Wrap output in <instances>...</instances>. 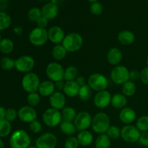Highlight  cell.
Here are the masks:
<instances>
[{
	"label": "cell",
	"mask_w": 148,
	"mask_h": 148,
	"mask_svg": "<svg viewBox=\"0 0 148 148\" xmlns=\"http://www.w3.org/2000/svg\"><path fill=\"white\" fill-rule=\"evenodd\" d=\"M49 40L48 30L44 28L36 27L30 31L29 34V40L35 46H42L46 44Z\"/></svg>",
	"instance_id": "ba28073f"
},
{
	"label": "cell",
	"mask_w": 148,
	"mask_h": 148,
	"mask_svg": "<svg viewBox=\"0 0 148 148\" xmlns=\"http://www.w3.org/2000/svg\"><path fill=\"white\" fill-rule=\"evenodd\" d=\"M0 148H4V142L2 141V140L1 138H0Z\"/></svg>",
	"instance_id": "11a10c76"
},
{
	"label": "cell",
	"mask_w": 148,
	"mask_h": 148,
	"mask_svg": "<svg viewBox=\"0 0 148 148\" xmlns=\"http://www.w3.org/2000/svg\"><path fill=\"white\" fill-rule=\"evenodd\" d=\"M49 40L55 44L62 43L65 37L64 32L62 27L59 26H52L48 30Z\"/></svg>",
	"instance_id": "e0dca14e"
},
{
	"label": "cell",
	"mask_w": 148,
	"mask_h": 148,
	"mask_svg": "<svg viewBox=\"0 0 148 148\" xmlns=\"http://www.w3.org/2000/svg\"><path fill=\"white\" fill-rule=\"evenodd\" d=\"M79 76L78 75V69L75 66H69L64 69V80L74 81Z\"/></svg>",
	"instance_id": "1f68e13d"
},
{
	"label": "cell",
	"mask_w": 148,
	"mask_h": 148,
	"mask_svg": "<svg viewBox=\"0 0 148 148\" xmlns=\"http://www.w3.org/2000/svg\"><path fill=\"white\" fill-rule=\"evenodd\" d=\"M40 84V78L38 75L34 72L26 73L22 79L23 89L27 93L37 92L38 91Z\"/></svg>",
	"instance_id": "277c9868"
},
{
	"label": "cell",
	"mask_w": 148,
	"mask_h": 148,
	"mask_svg": "<svg viewBox=\"0 0 148 148\" xmlns=\"http://www.w3.org/2000/svg\"><path fill=\"white\" fill-rule=\"evenodd\" d=\"M56 90L55 83L51 80H45L40 82L38 88V92L40 95L44 97H50Z\"/></svg>",
	"instance_id": "44dd1931"
},
{
	"label": "cell",
	"mask_w": 148,
	"mask_h": 148,
	"mask_svg": "<svg viewBox=\"0 0 148 148\" xmlns=\"http://www.w3.org/2000/svg\"><path fill=\"white\" fill-rule=\"evenodd\" d=\"M92 120V118L89 113L87 111H81L77 114L74 124L78 131H84L91 127Z\"/></svg>",
	"instance_id": "7c38bea8"
},
{
	"label": "cell",
	"mask_w": 148,
	"mask_h": 148,
	"mask_svg": "<svg viewBox=\"0 0 148 148\" xmlns=\"http://www.w3.org/2000/svg\"><path fill=\"white\" fill-rule=\"evenodd\" d=\"M106 134L111 140H117L121 137V130L117 126H110Z\"/></svg>",
	"instance_id": "ab89813d"
},
{
	"label": "cell",
	"mask_w": 148,
	"mask_h": 148,
	"mask_svg": "<svg viewBox=\"0 0 148 148\" xmlns=\"http://www.w3.org/2000/svg\"><path fill=\"white\" fill-rule=\"evenodd\" d=\"M12 130L11 122L5 119H0V138L6 137L10 134Z\"/></svg>",
	"instance_id": "d6a6232c"
},
{
	"label": "cell",
	"mask_w": 148,
	"mask_h": 148,
	"mask_svg": "<svg viewBox=\"0 0 148 148\" xmlns=\"http://www.w3.org/2000/svg\"><path fill=\"white\" fill-rule=\"evenodd\" d=\"M8 7V0H0V12H4Z\"/></svg>",
	"instance_id": "f907efd6"
},
{
	"label": "cell",
	"mask_w": 148,
	"mask_h": 148,
	"mask_svg": "<svg viewBox=\"0 0 148 148\" xmlns=\"http://www.w3.org/2000/svg\"><path fill=\"white\" fill-rule=\"evenodd\" d=\"M18 117L21 121L30 124L37 119V113L33 107L25 106L21 107L18 111Z\"/></svg>",
	"instance_id": "5bb4252c"
},
{
	"label": "cell",
	"mask_w": 148,
	"mask_h": 148,
	"mask_svg": "<svg viewBox=\"0 0 148 148\" xmlns=\"http://www.w3.org/2000/svg\"><path fill=\"white\" fill-rule=\"evenodd\" d=\"M5 111L6 109L3 106H0V119H4V116H5Z\"/></svg>",
	"instance_id": "db71d44e"
},
{
	"label": "cell",
	"mask_w": 148,
	"mask_h": 148,
	"mask_svg": "<svg viewBox=\"0 0 148 148\" xmlns=\"http://www.w3.org/2000/svg\"><path fill=\"white\" fill-rule=\"evenodd\" d=\"M17 116H18V113L14 108H9L6 109L5 116H4V119L6 120H7L10 122H12L15 120Z\"/></svg>",
	"instance_id": "60d3db41"
},
{
	"label": "cell",
	"mask_w": 148,
	"mask_h": 148,
	"mask_svg": "<svg viewBox=\"0 0 148 148\" xmlns=\"http://www.w3.org/2000/svg\"><path fill=\"white\" fill-rule=\"evenodd\" d=\"M88 1L91 3H93V2H97V1H98V0H88Z\"/></svg>",
	"instance_id": "9f6ffc18"
},
{
	"label": "cell",
	"mask_w": 148,
	"mask_h": 148,
	"mask_svg": "<svg viewBox=\"0 0 148 148\" xmlns=\"http://www.w3.org/2000/svg\"><path fill=\"white\" fill-rule=\"evenodd\" d=\"M146 63H147V66H148V56H147V59H146Z\"/></svg>",
	"instance_id": "680465c9"
},
{
	"label": "cell",
	"mask_w": 148,
	"mask_h": 148,
	"mask_svg": "<svg viewBox=\"0 0 148 148\" xmlns=\"http://www.w3.org/2000/svg\"><path fill=\"white\" fill-rule=\"evenodd\" d=\"M35 66V60L32 56L28 55L21 56L15 60V68L18 72L22 73H28Z\"/></svg>",
	"instance_id": "8fae6325"
},
{
	"label": "cell",
	"mask_w": 148,
	"mask_h": 148,
	"mask_svg": "<svg viewBox=\"0 0 148 148\" xmlns=\"http://www.w3.org/2000/svg\"><path fill=\"white\" fill-rule=\"evenodd\" d=\"M92 95V90L91 89L90 87L87 84V85H84V86L81 87L79 88V94H78V96H79V99L82 100L83 101H89L91 98Z\"/></svg>",
	"instance_id": "836d02e7"
},
{
	"label": "cell",
	"mask_w": 148,
	"mask_h": 148,
	"mask_svg": "<svg viewBox=\"0 0 148 148\" xmlns=\"http://www.w3.org/2000/svg\"><path fill=\"white\" fill-rule=\"evenodd\" d=\"M141 132L136 126L126 125L121 130V137L123 140L129 143H134L139 141Z\"/></svg>",
	"instance_id": "30bf717a"
},
{
	"label": "cell",
	"mask_w": 148,
	"mask_h": 148,
	"mask_svg": "<svg viewBox=\"0 0 148 148\" xmlns=\"http://www.w3.org/2000/svg\"><path fill=\"white\" fill-rule=\"evenodd\" d=\"M79 88H80V87L77 84L75 80L66 81V82H65L63 92L68 97L74 98V97H76L78 95Z\"/></svg>",
	"instance_id": "7402d4cb"
},
{
	"label": "cell",
	"mask_w": 148,
	"mask_h": 148,
	"mask_svg": "<svg viewBox=\"0 0 148 148\" xmlns=\"http://www.w3.org/2000/svg\"><path fill=\"white\" fill-rule=\"evenodd\" d=\"M42 16L48 20L56 18L59 13V7L57 4L53 2H49L43 5L41 9Z\"/></svg>",
	"instance_id": "d6986e66"
},
{
	"label": "cell",
	"mask_w": 148,
	"mask_h": 148,
	"mask_svg": "<svg viewBox=\"0 0 148 148\" xmlns=\"http://www.w3.org/2000/svg\"><path fill=\"white\" fill-rule=\"evenodd\" d=\"M13 31H14V33H15L17 36H20L23 34V27H20V26H15V27H14V29H13Z\"/></svg>",
	"instance_id": "f5cc1de1"
},
{
	"label": "cell",
	"mask_w": 148,
	"mask_h": 148,
	"mask_svg": "<svg viewBox=\"0 0 148 148\" xmlns=\"http://www.w3.org/2000/svg\"><path fill=\"white\" fill-rule=\"evenodd\" d=\"M138 79H140V72L139 71L135 69L130 71V80L134 82Z\"/></svg>",
	"instance_id": "c3c4849f"
},
{
	"label": "cell",
	"mask_w": 148,
	"mask_h": 148,
	"mask_svg": "<svg viewBox=\"0 0 148 148\" xmlns=\"http://www.w3.org/2000/svg\"><path fill=\"white\" fill-rule=\"evenodd\" d=\"M2 40V38H1V33H0V42H1V40Z\"/></svg>",
	"instance_id": "91938a15"
},
{
	"label": "cell",
	"mask_w": 148,
	"mask_h": 148,
	"mask_svg": "<svg viewBox=\"0 0 148 148\" xmlns=\"http://www.w3.org/2000/svg\"><path fill=\"white\" fill-rule=\"evenodd\" d=\"M46 76L49 80L53 82L64 80V69L62 64L57 62H51L47 65L46 69Z\"/></svg>",
	"instance_id": "52a82bcc"
},
{
	"label": "cell",
	"mask_w": 148,
	"mask_h": 148,
	"mask_svg": "<svg viewBox=\"0 0 148 148\" xmlns=\"http://www.w3.org/2000/svg\"><path fill=\"white\" fill-rule=\"evenodd\" d=\"M119 42L124 46H129L133 43L135 40V36L130 30H121L117 36Z\"/></svg>",
	"instance_id": "603a6c76"
},
{
	"label": "cell",
	"mask_w": 148,
	"mask_h": 148,
	"mask_svg": "<svg viewBox=\"0 0 148 148\" xmlns=\"http://www.w3.org/2000/svg\"><path fill=\"white\" fill-rule=\"evenodd\" d=\"M27 102L31 107H36L39 105L40 102V95L38 92H31L28 93L27 97Z\"/></svg>",
	"instance_id": "f35d334b"
},
{
	"label": "cell",
	"mask_w": 148,
	"mask_h": 148,
	"mask_svg": "<svg viewBox=\"0 0 148 148\" xmlns=\"http://www.w3.org/2000/svg\"><path fill=\"white\" fill-rule=\"evenodd\" d=\"M29 126H30V131L34 134H38L42 130V124L37 119L30 123Z\"/></svg>",
	"instance_id": "ee69618b"
},
{
	"label": "cell",
	"mask_w": 148,
	"mask_h": 148,
	"mask_svg": "<svg viewBox=\"0 0 148 148\" xmlns=\"http://www.w3.org/2000/svg\"><path fill=\"white\" fill-rule=\"evenodd\" d=\"M77 139L80 145L87 147L92 144L93 141V135L88 130H84V131L79 132V134H77Z\"/></svg>",
	"instance_id": "d4e9b609"
},
{
	"label": "cell",
	"mask_w": 148,
	"mask_h": 148,
	"mask_svg": "<svg viewBox=\"0 0 148 148\" xmlns=\"http://www.w3.org/2000/svg\"><path fill=\"white\" fill-rule=\"evenodd\" d=\"M88 85L91 89L96 92L105 90L108 88V79L101 73H94L90 75L88 79Z\"/></svg>",
	"instance_id": "8992f818"
},
{
	"label": "cell",
	"mask_w": 148,
	"mask_h": 148,
	"mask_svg": "<svg viewBox=\"0 0 148 148\" xmlns=\"http://www.w3.org/2000/svg\"><path fill=\"white\" fill-rule=\"evenodd\" d=\"M57 145V138L52 133L47 132L41 134L36 141L37 148H55Z\"/></svg>",
	"instance_id": "4fadbf2b"
},
{
	"label": "cell",
	"mask_w": 148,
	"mask_h": 148,
	"mask_svg": "<svg viewBox=\"0 0 148 148\" xmlns=\"http://www.w3.org/2000/svg\"><path fill=\"white\" fill-rule=\"evenodd\" d=\"M136 90H137V88H136L135 83L131 80L127 81V82L123 84L121 87L122 94H124L127 97L133 96L135 94Z\"/></svg>",
	"instance_id": "f1b7e54d"
},
{
	"label": "cell",
	"mask_w": 148,
	"mask_h": 148,
	"mask_svg": "<svg viewBox=\"0 0 148 148\" xmlns=\"http://www.w3.org/2000/svg\"><path fill=\"white\" fill-rule=\"evenodd\" d=\"M36 23H37V27H40V28L46 29V27H47L48 25V23H49V20L46 19V17L42 16V17L38 20Z\"/></svg>",
	"instance_id": "7dc6e473"
},
{
	"label": "cell",
	"mask_w": 148,
	"mask_h": 148,
	"mask_svg": "<svg viewBox=\"0 0 148 148\" xmlns=\"http://www.w3.org/2000/svg\"><path fill=\"white\" fill-rule=\"evenodd\" d=\"M60 130L63 134L66 135H72L77 131L74 122L62 121L60 124Z\"/></svg>",
	"instance_id": "83f0119b"
},
{
	"label": "cell",
	"mask_w": 148,
	"mask_h": 148,
	"mask_svg": "<svg viewBox=\"0 0 148 148\" xmlns=\"http://www.w3.org/2000/svg\"><path fill=\"white\" fill-rule=\"evenodd\" d=\"M27 148H37V147H36V146H35V147H34V146H30V147H27Z\"/></svg>",
	"instance_id": "6f0895ef"
},
{
	"label": "cell",
	"mask_w": 148,
	"mask_h": 148,
	"mask_svg": "<svg viewBox=\"0 0 148 148\" xmlns=\"http://www.w3.org/2000/svg\"><path fill=\"white\" fill-rule=\"evenodd\" d=\"M95 145L96 148H109L111 146V139L106 134H99L95 140Z\"/></svg>",
	"instance_id": "4dcf8cb0"
},
{
	"label": "cell",
	"mask_w": 148,
	"mask_h": 148,
	"mask_svg": "<svg viewBox=\"0 0 148 148\" xmlns=\"http://www.w3.org/2000/svg\"><path fill=\"white\" fill-rule=\"evenodd\" d=\"M136 127L140 132H148V116L144 115L140 116L137 120Z\"/></svg>",
	"instance_id": "8d00e7d4"
},
{
	"label": "cell",
	"mask_w": 148,
	"mask_h": 148,
	"mask_svg": "<svg viewBox=\"0 0 148 148\" xmlns=\"http://www.w3.org/2000/svg\"><path fill=\"white\" fill-rule=\"evenodd\" d=\"M140 79L145 85H148V66L143 69L140 72Z\"/></svg>",
	"instance_id": "f6af8a7d"
},
{
	"label": "cell",
	"mask_w": 148,
	"mask_h": 148,
	"mask_svg": "<svg viewBox=\"0 0 148 148\" xmlns=\"http://www.w3.org/2000/svg\"><path fill=\"white\" fill-rule=\"evenodd\" d=\"M90 11L94 15H100L103 12V6L100 2L91 3L90 6Z\"/></svg>",
	"instance_id": "b9f144b4"
},
{
	"label": "cell",
	"mask_w": 148,
	"mask_h": 148,
	"mask_svg": "<svg viewBox=\"0 0 148 148\" xmlns=\"http://www.w3.org/2000/svg\"><path fill=\"white\" fill-rule=\"evenodd\" d=\"M0 66L2 69L6 71L11 70L15 66V61L10 57H3L0 61Z\"/></svg>",
	"instance_id": "74e56055"
},
{
	"label": "cell",
	"mask_w": 148,
	"mask_h": 148,
	"mask_svg": "<svg viewBox=\"0 0 148 148\" xmlns=\"http://www.w3.org/2000/svg\"><path fill=\"white\" fill-rule=\"evenodd\" d=\"M31 140L25 130H17L12 134L10 139L11 148H27L30 147Z\"/></svg>",
	"instance_id": "7a4b0ae2"
},
{
	"label": "cell",
	"mask_w": 148,
	"mask_h": 148,
	"mask_svg": "<svg viewBox=\"0 0 148 148\" xmlns=\"http://www.w3.org/2000/svg\"><path fill=\"white\" fill-rule=\"evenodd\" d=\"M110 126V118L106 113L99 112L95 114L92 118L91 127L94 132L97 134H106Z\"/></svg>",
	"instance_id": "6da1fadb"
},
{
	"label": "cell",
	"mask_w": 148,
	"mask_h": 148,
	"mask_svg": "<svg viewBox=\"0 0 148 148\" xmlns=\"http://www.w3.org/2000/svg\"><path fill=\"white\" fill-rule=\"evenodd\" d=\"M55 83V87H56V89L59 90H63L64 87L65 82H64V80L59 81V82H54Z\"/></svg>",
	"instance_id": "816d5d0a"
},
{
	"label": "cell",
	"mask_w": 148,
	"mask_h": 148,
	"mask_svg": "<svg viewBox=\"0 0 148 148\" xmlns=\"http://www.w3.org/2000/svg\"><path fill=\"white\" fill-rule=\"evenodd\" d=\"M139 143L145 147H148V132L141 133L139 139Z\"/></svg>",
	"instance_id": "bcb514c9"
},
{
	"label": "cell",
	"mask_w": 148,
	"mask_h": 148,
	"mask_svg": "<svg viewBox=\"0 0 148 148\" xmlns=\"http://www.w3.org/2000/svg\"><path fill=\"white\" fill-rule=\"evenodd\" d=\"M12 23L10 16L5 12H0V31L8 28Z\"/></svg>",
	"instance_id": "e575fe53"
},
{
	"label": "cell",
	"mask_w": 148,
	"mask_h": 148,
	"mask_svg": "<svg viewBox=\"0 0 148 148\" xmlns=\"http://www.w3.org/2000/svg\"><path fill=\"white\" fill-rule=\"evenodd\" d=\"M122 52L118 48H111L107 52V61L110 64L113 65V66H118L122 60Z\"/></svg>",
	"instance_id": "ffe728a7"
},
{
	"label": "cell",
	"mask_w": 148,
	"mask_h": 148,
	"mask_svg": "<svg viewBox=\"0 0 148 148\" xmlns=\"http://www.w3.org/2000/svg\"><path fill=\"white\" fill-rule=\"evenodd\" d=\"M42 17V12L38 7H33L30 9L27 13V17L29 20L33 23H37L38 20Z\"/></svg>",
	"instance_id": "d590c367"
},
{
	"label": "cell",
	"mask_w": 148,
	"mask_h": 148,
	"mask_svg": "<svg viewBox=\"0 0 148 148\" xmlns=\"http://www.w3.org/2000/svg\"><path fill=\"white\" fill-rule=\"evenodd\" d=\"M111 95L106 90L97 92L94 97L93 102L95 106L98 108H105L111 104Z\"/></svg>",
	"instance_id": "9a60e30c"
},
{
	"label": "cell",
	"mask_w": 148,
	"mask_h": 148,
	"mask_svg": "<svg viewBox=\"0 0 148 148\" xmlns=\"http://www.w3.org/2000/svg\"><path fill=\"white\" fill-rule=\"evenodd\" d=\"M66 53H67V51L62 44H56L52 49V56L53 57V59L57 61L63 60L66 57Z\"/></svg>",
	"instance_id": "484cf974"
},
{
	"label": "cell",
	"mask_w": 148,
	"mask_h": 148,
	"mask_svg": "<svg viewBox=\"0 0 148 148\" xmlns=\"http://www.w3.org/2000/svg\"><path fill=\"white\" fill-rule=\"evenodd\" d=\"M43 123L49 127H55L62 121V113L59 110L49 108L43 112L42 116Z\"/></svg>",
	"instance_id": "5b68a950"
},
{
	"label": "cell",
	"mask_w": 148,
	"mask_h": 148,
	"mask_svg": "<svg viewBox=\"0 0 148 148\" xmlns=\"http://www.w3.org/2000/svg\"><path fill=\"white\" fill-rule=\"evenodd\" d=\"M40 1H45V0H40Z\"/></svg>",
	"instance_id": "94428289"
},
{
	"label": "cell",
	"mask_w": 148,
	"mask_h": 148,
	"mask_svg": "<svg viewBox=\"0 0 148 148\" xmlns=\"http://www.w3.org/2000/svg\"><path fill=\"white\" fill-rule=\"evenodd\" d=\"M14 49V43L10 38H2L0 42V51L4 54H10Z\"/></svg>",
	"instance_id": "f546056e"
},
{
	"label": "cell",
	"mask_w": 148,
	"mask_h": 148,
	"mask_svg": "<svg viewBox=\"0 0 148 148\" xmlns=\"http://www.w3.org/2000/svg\"><path fill=\"white\" fill-rule=\"evenodd\" d=\"M77 111L73 107L67 106L64 107L62 109V121H71L74 122L77 116Z\"/></svg>",
	"instance_id": "4316f807"
},
{
	"label": "cell",
	"mask_w": 148,
	"mask_h": 148,
	"mask_svg": "<svg viewBox=\"0 0 148 148\" xmlns=\"http://www.w3.org/2000/svg\"><path fill=\"white\" fill-rule=\"evenodd\" d=\"M75 82H76L77 84V85L81 88V87L87 85L88 80H86V79H85V77L81 76L80 75V76H78L76 78V79H75Z\"/></svg>",
	"instance_id": "681fc988"
},
{
	"label": "cell",
	"mask_w": 148,
	"mask_h": 148,
	"mask_svg": "<svg viewBox=\"0 0 148 148\" xmlns=\"http://www.w3.org/2000/svg\"><path fill=\"white\" fill-rule=\"evenodd\" d=\"M49 103L51 108H55L60 111L65 107L66 104V98L64 94L60 91H55L50 97H49Z\"/></svg>",
	"instance_id": "2e32d148"
},
{
	"label": "cell",
	"mask_w": 148,
	"mask_h": 148,
	"mask_svg": "<svg viewBox=\"0 0 148 148\" xmlns=\"http://www.w3.org/2000/svg\"><path fill=\"white\" fill-rule=\"evenodd\" d=\"M111 79L116 85H123L130 80V71L123 65L116 66L111 72Z\"/></svg>",
	"instance_id": "9c48e42d"
},
{
	"label": "cell",
	"mask_w": 148,
	"mask_h": 148,
	"mask_svg": "<svg viewBox=\"0 0 148 148\" xmlns=\"http://www.w3.org/2000/svg\"><path fill=\"white\" fill-rule=\"evenodd\" d=\"M111 104L114 108L122 109L127 104V96L122 93H116L111 97Z\"/></svg>",
	"instance_id": "cb8c5ba5"
},
{
	"label": "cell",
	"mask_w": 148,
	"mask_h": 148,
	"mask_svg": "<svg viewBox=\"0 0 148 148\" xmlns=\"http://www.w3.org/2000/svg\"><path fill=\"white\" fill-rule=\"evenodd\" d=\"M79 142H78L77 137L71 136L68 137L64 143L65 148H77L79 146Z\"/></svg>",
	"instance_id": "7bdbcfd3"
},
{
	"label": "cell",
	"mask_w": 148,
	"mask_h": 148,
	"mask_svg": "<svg viewBox=\"0 0 148 148\" xmlns=\"http://www.w3.org/2000/svg\"><path fill=\"white\" fill-rule=\"evenodd\" d=\"M119 117L121 122L125 124L126 125H129L135 121L137 114L133 108L130 107H125L121 110Z\"/></svg>",
	"instance_id": "ac0fdd59"
},
{
	"label": "cell",
	"mask_w": 148,
	"mask_h": 148,
	"mask_svg": "<svg viewBox=\"0 0 148 148\" xmlns=\"http://www.w3.org/2000/svg\"><path fill=\"white\" fill-rule=\"evenodd\" d=\"M83 44V38L78 33H70L65 36L62 45L67 52L73 53L77 51L82 48Z\"/></svg>",
	"instance_id": "3957f363"
}]
</instances>
